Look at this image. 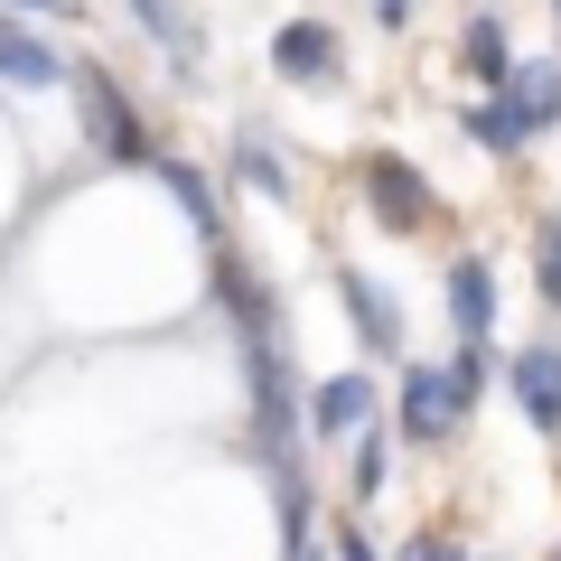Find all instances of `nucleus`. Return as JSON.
I'll use <instances>...</instances> for the list:
<instances>
[{
  "label": "nucleus",
  "instance_id": "f257e3e1",
  "mask_svg": "<svg viewBox=\"0 0 561 561\" xmlns=\"http://www.w3.org/2000/svg\"><path fill=\"white\" fill-rule=\"evenodd\" d=\"M468 393H478V356L459 365H412V383H402V431L412 440H449L468 412Z\"/></svg>",
  "mask_w": 561,
  "mask_h": 561
},
{
  "label": "nucleus",
  "instance_id": "f03ea898",
  "mask_svg": "<svg viewBox=\"0 0 561 561\" xmlns=\"http://www.w3.org/2000/svg\"><path fill=\"white\" fill-rule=\"evenodd\" d=\"M542 122H561V66H524V76H505V103H486L478 131L496 140V150H515V140L542 131Z\"/></svg>",
  "mask_w": 561,
  "mask_h": 561
},
{
  "label": "nucleus",
  "instance_id": "7ed1b4c3",
  "mask_svg": "<svg viewBox=\"0 0 561 561\" xmlns=\"http://www.w3.org/2000/svg\"><path fill=\"white\" fill-rule=\"evenodd\" d=\"M505 383H515V402H524L534 431H561V356L552 346H524V356L505 365Z\"/></svg>",
  "mask_w": 561,
  "mask_h": 561
},
{
  "label": "nucleus",
  "instance_id": "20e7f679",
  "mask_svg": "<svg viewBox=\"0 0 561 561\" xmlns=\"http://www.w3.org/2000/svg\"><path fill=\"white\" fill-rule=\"evenodd\" d=\"M365 197L383 225H431V187L412 179V160H365Z\"/></svg>",
  "mask_w": 561,
  "mask_h": 561
},
{
  "label": "nucleus",
  "instance_id": "39448f33",
  "mask_svg": "<svg viewBox=\"0 0 561 561\" xmlns=\"http://www.w3.org/2000/svg\"><path fill=\"white\" fill-rule=\"evenodd\" d=\"M84 122H94V140L113 150V160H150V140H140V122L122 113V94L103 76H84Z\"/></svg>",
  "mask_w": 561,
  "mask_h": 561
},
{
  "label": "nucleus",
  "instance_id": "423d86ee",
  "mask_svg": "<svg viewBox=\"0 0 561 561\" xmlns=\"http://www.w3.org/2000/svg\"><path fill=\"white\" fill-rule=\"evenodd\" d=\"M449 300H459V337H468V346L496 328V280H486V262H478V253L449 262Z\"/></svg>",
  "mask_w": 561,
  "mask_h": 561
},
{
  "label": "nucleus",
  "instance_id": "0eeeda50",
  "mask_svg": "<svg viewBox=\"0 0 561 561\" xmlns=\"http://www.w3.org/2000/svg\"><path fill=\"white\" fill-rule=\"evenodd\" d=\"M272 66H280V76H328V66H337V38H328V28H280V38H272Z\"/></svg>",
  "mask_w": 561,
  "mask_h": 561
},
{
  "label": "nucleus",
  "instance_id": "6e6552de",
  "mask_svg": "<svg viewBox=\"0 0 561 561\" xmlns=\"http://www.w3.org/2000/svg\"><path fill=\"white\" fill-rule=\"evenodd\" d=\"M365 402H375V383H365V375L319 383V431H365Z\"/></svg>",
  "mask_w": 561,
  "mask_h": 561
},
{
  "label": "nucleus",
  "instance_id": "1a4fd4ad",
  "mask_svg": "<svg viewBox=\"0 0 561 561\" xmlns=\"http://www.w3.org/2000/svg\"><path fill=\"white\" fill-rule=\"evenodd\" d=\"M0 76H10V84H57L66 66L47 57L38 38H20V28H0Z\"/></svg>",
  "mask_w": 561,
  "mask_h": 561
},
{
  "label": "nucleus",
  "instance_id": "9d476101",
  "mask_svg": "<svg viewBox=\"0 0 561 561\" xmlns=\"http://www.w3.org/2000/svg\"><path fill=\"white\" fill-rule=\"evenodd\" d=\"M346 309H356V328H365V337H375V346H393V337H402L393 300H383L375 280H356V272H346Z\"/></svg>",
  "mask_w": 561,
  "mask_h": 561
},
{
  "label": "nucleus",
  "instance_id": "9b49d317",
  "mask_svg": "<svg viewBox=\"0 0 561 561\" xmlns=\"http://www.w3.org/2000/svg\"><path fill=\"white\" fill-rule=\"evenodd\" d=\"M468 66H478V76H505V28H496V20L468 28Z\"/></svg>",
  "mask_w": 561,
  "mask_h": 561
},
{
  "label": "nucleus",
  "instance_id": "f8f14e48",
  "mask_svg": "<svg viewBox=\"0 0 561 561\" xmlns=\"http://www.w3.org/2000/svg\"><path fill=\"white\" fill-rule=\"evenodd\" d=\"M375 486H383V431H365L356 440V496H375Z\"/></svg>",
  "mask_w": 561,
  "mask_h": 561
},
{
  "label": "nucleus",
  "instance_id": "ddd939ff",
  "mask_svg": "<svg viewBox=\"0 0 561 561\" xmlns=\"http://www.w3.org/2000/svg\"><path fill=\"white\" fill-rule=\"evenodd\" d=\"M131 10H140V28H160V38L187 57V28H179V10H169V0H131Z\"/></svg>",
  "mask_w": 561,
  "mask_h": 561
},
{
  "label": "nucleus",
  "instance_id": "4468645a",
  "mask_svg": "<svg viewBox=\"0 0 561 561\" xmlns=\"http://www.w3.org/2000/svg\"><path fill=\"white\" fill-rule=\"evenodd\" d=\"M243 179H253L262 197H290V179H280V169H272V150H243Z\"/></svg>",
  "mask_w": 561,
  "mask_h": 561
},
{
  "label": "nucleus",
  "instance_id": "2eb2a0df",
  "mask_svg": "<svg viewBox=\"0 0 561 561\" xmlns=\"http://www.w3.org/2000/svg\"><path fill=\"white\" fill-rule=\"evenodd\" d=\"M542 290L561 300V225H542Z\"/></svg>",
  "mask_w": 561,
  "mask_h": 561
},
{
  "label": "nucleus",
  "instance_id": "dca6fc26",
  "mask_svg": "<svg viewBox=\"0 0 561 561\" xmlns=\"http://www.w3.org/2000/svg\"><path fill=\"white\" fill-rule=\"evenodd\" d=\"M402 561H459V552H449V542H431V534H421V542H412V552H402Z\"/></svg>",
  "mask_w": 561,
  "mask_h": 561
},
{
  "label": "nucleus",
  "instance_id": "f3484780",
  "mask_svg": "<svg viewBox=\"0 0 561 561\" xmlns=\"http://www.w3.org/2000/svg\"><path fill=\"white\" fill-rule=\"evenodd\" d=\"M337 561H375V552H365V542H356V534H346V542H337Z\"/></svg>",
  "mask_w": 561,
  "mask_h": 561
},
{
  "label": "nucleus",
  "instance_id": "a211bd4d",
  "mask_svg": "<svg viewBox=\"0 0 561 561\" xmlns=\"http://www.w3.org/2000/svg\"><path fill=\"white\" fill-rule=\"evenodd\" d=\"M375 10H383V20H402V10H412V0H375Z\"/></svg>",
  "mask_w": 561,
  "mask_h": 561
},
{
  "label": "nucleus",
  "instance_id": "6ab92c4d",
  "mask_svg": "<svg viewBox=\"0 0 561 561\" xmlns=\"http://www.w3.org/2000/svg\"><path fill=\"white\" fill-rule=\"evenodd\" d=\"M20 10H47V0H20Z\"/></svg>",
  "mask_w": 561,
  "mask_h": 561
},
{
  "label": "nucleus",
  "instance_id": "aec40b11",
  "mask_svg": "<svg viewBox=\"0 0 561 561\" xmlns=\"http://www.w3.org/2000/svg\"><path fill=\"white\" fill-rule=\"evenodd\" d=\"M552 10H561V0H552Z\"/></svg>",
  "mask_w": 561,
  "mask_h": 561
}]
</instances>
